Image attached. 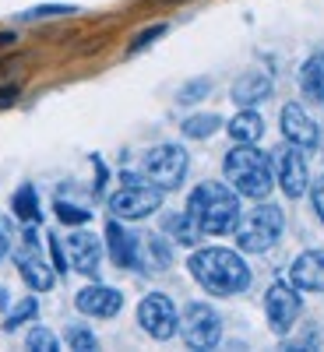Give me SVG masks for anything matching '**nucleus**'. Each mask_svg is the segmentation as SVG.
<instances>
[{
  "label": "nucleus",
  "instance_id": "1",
  "mask_svg": "<svg viewBox=\"0 0 324 352\" xmlns=\"http://www.w3.org/2000/svg\"><path fill=\"white\" fill-rule=\"evenodd\" d=\"M191 275L215 296H237L250 285V268L237 250L226 247H201L191 254Z\"/></svg>",
  "mask_w": 324,
  "mask_h": 352
},
{
  "label": "nucleus",
  "instance_id": "2",
  "mask_svg": "<svg viewBox=\"0 0 324 352\" xmlns=\"http://www.w3.org/2000/svg\"><path fill=\"white\" fill-rule=\"evenodd\" d=\"M222 169H226L229 187L237 190V194H244V197L264 201V197L272 194V187H275L268 155H264L261 148H254V144H247V141H237V148L226 155Z\"/></svg>",
  "mask_w": 324,
  "mask_h": 352
},
{
  "label": "nucleus",
  "instance_id": "3",
  "mask_svg": "<svg viewBox=\"0 0 324 352\" xmlns=\"http://www.w3.org/2000/svg\"><path fill=\"white\" fill-rule=\"evenodd\" d=\"M187 212L194 215L201 232L222 236V232L237 229V222H240V201H237V190H229L226 184H201L191 194V201H187Z\"/></svg>",
  "mask_w": 324,
  "mask_h": 352
},
{
  "label": "nucleus",
  "instance_id": "4",
  "mask_svg": "<svg viewBox=\"0 0 324 352\" xmlns=\"http://www.w3.org/2000/svg\"><path fill=\"white\" fill-rule=\"evenodd\" d=\"M237 247L247 250V254H264L272 250L282 236V208H275V204H257V208H250L240 222H237Z\"/></svg>",
  "mask_w": 324,
  "mask_h": 352
},
{
  "label": "nucleus",
  "instance_id": "5",
  "mask_svg": "<svg viewBox=\"0 0 324 352\" xmlns=\"http://www.w3.org/2000/svg\"><path fill=\"white\" fill-rule=\"evenodd\" d=\"M144 176L159 187V190H176L187 176V152L180 144H159L144 155Z\"/></svg>",
  "mask_w": 324,
  "mask_h": 352
},
{
  "label": "nucleus",
  "instance_id": "6",
  "mask_svg": "<svg viewBox=\"0 0 324 352\" xmlns=\"http://www.w3.org/2000/svg\"><path fill=\"white\" fill-rule=\"evenodd\" d=\"M180 335L187 342V349H215L222 338V317L208 307V303H191L180 317Z\"/></svg>",
  "mask_w": 324,
  "mask_h": 352
},
{
  "label": "nucleus",
  "instance_id": "7",
  "mask_svg": "<svg viewBox=\"0 0 324 352\" xmlns=\"http://www.w3.org/2000/svg\"><path fill=\"white\" fill-rule=\"evenodd\" d=\"M159 204H162V190H159L155 184H138V180H131V184H124L120 190L109 197V212H113V219L134 222V219H149Z\"/></svg>",
  "mask_w": 324,
  "mask_h": 352
},
{
  "label": "nucleus",
  "instance_id": "8",
  "mask_svg": "<svg viewBox=\"0 0 324 352\" xmlns=\"http://www.w3.org/2000/svg\"><path fill=\"white\" fill-rule=\"evenodd\" d=\"M138 324L149 331L152 338L166 342L176 335V328H180V317H176V307L169 296H162V292H152V296H144L138 303Z\"/></svg>",
  "mask_w": 324,
  "mask_h": 352
},
{
  "label": "nucleus",
  "instance_id": "9",
  "mask_svg": "<svg viewBox=\"0 0 324 352\" xmlns=\"http://www.w3.org/2000/svg\"><path fill=\"white\" fill-rule=\"evenodd\" d=\"M264 314H268V324L275 335H285L300 317V292L296 285H285V282H275L264 296Z\"/></svg>",
  "mask_w": 324,
  "mask_h": 352
},
{
  "label": "nucleus",
  "instance_id": "10",
  "mask_svg": "<svg viewBox=\"0 0 324 352\" xmlns=\"http://www.w3.org/2000/svg\"><path fill=\"white\" fill-rule=\"evenodd\" d=\"M25 250H18V272H21V278H25V285L32 289V292H46L50 285H53V268L36 254V232H25Z\"/></svg>",
  "mask_w": 324,
  "mask_h": 352
},
{
  "label": "nucleus",
  "instance_id": "11",
  "mask_svg": "<svg viewBox=\"0 0 324 352\" xmlns=\"http://www.w3.org/2000/svg\"><path fill=\"white\" fill-rule=\"evenodd\" d=\"M74 307L88 317H116L124 310V292H116L109 285H85L74 296Z\"/></svg>",
  "mask_w": 324,
  "mask_h": 352
},
{
  "label": "nucleus",
  "instance_id": "12",
  "mask_svg": "<svg viewBox=\"0 0 324 352\" xmlns=\"http://www.w3.org/2000/svg\"><path fill=\"white\" fill-rule=\"evenodd\" d=\"M282 134L289 144H296V148H317V124L307 116L303 106L296 102H285L282 106Z\"/></svg>",
  "mask_w": 324,
  "mask_h": 352
},
{
  "label": "nucleus",
  "instance_id": "13",
  "mask_svg": "<svg viewBox=\"0 0 324 352\" xmlns=\"http://www.w3.org/2000/svg\"><path fill=\"white\" fill-rule=\"evenodd\" d=\"M289 282L303 292H324V250H303L289 264Z\"/></svg>",
  "mask_w": 324,
  "mask_h": 352
},
{
  "label": "nucleus",
  "instance_id": "14",
  "mask_svg": "<svg viewBox=\"0 0 324 352\" xmlns=\"http://www.w3.org/2000/svg\"><path fill=\"white\" fill-rule=\"evenodd\" d=\"M307 184H310V176H307L303 152H296V144H292V148H285L279 155V187L285 197H303Z\"/></svg>",
  "mask_w": 324,
  "mask_h": 352
},
{
  "label": "nucleus",
  "instance_id": "15",
  "mask_svg": "<svg viewBox=\"0 0 324 352\" xmlns=\"http://www.w3.org/2000/svg\"><path fill=\"white\" fill-rule=\"evenodd\" d=\"M106 243H109V254H113V264H120V268H138L141 264V243L134 232H127L116 219H109L106 226Z\"/></svg>",
  "mask_w": 324,
  "mask_h": 352
},
{
  "label": "nucleus",
  "instance_id": "16",
  "mask_svg": "<svg viewBox=\"0 0 324 352\" xmlns=\"http://www.w3.org/2000/svg\"><path fill=\"white\" fill-rule=\"evenodd\" d=\"M67 254L71 264L85 275H99V264H102V247L92 232H71L67 236Z\"/></svg>",
  "mask_w": 324,
  "mask_h": 352
},
{
  "label": "nucleus",
  "instance_id": "17",
  "mask_svg": "<svg viewBox=\"0 0 324 352\" xmlns=\"http://www.w3.org/2000/svg\"><path fill=\"white\" fill-rule=\"evenodd\" d=\"M272 96V78L264 71H247L233 81V102L244 106V109H254L257 102H264Z\"/></svg>",
  "mask_w": 324,
  "mask_h": 352
},
{
  "label": "nucleus",
  "instance_id": "18",
  "mask_svg": "<svg viewBox=\"0 0 324 352\" xmlns=\"http://www.w3.org/2000/svg\"><path fill=\"white\" fill-rule=\"evenodd\" d=\"M300 88H303V96L310 99H324V53H314L307 56V64L300 67Z\"/></svg>",
  "mask_w": 324,
  "mask_h": 352
},
{
  "label": "nucleus",
  "instance_id": "19",
  "mask_svg": "<svg viewBox=\"0 0 324 352\" xmlns=\"http://www.w3.org/2000/svg\"><path fill=\"white\" fill-rule=\"evenodd\" d=\"M226 127H229V138H233V141H247V144H254V141L264 134V120H261L254 109H240Z\"/></svg>",
  "mask_w": 324,
  "mask_h": 352
},
{
  "label": "nucleus",
  "instance_id": "20",
  "mask_svg": "<svg viewBox=\"0 0 324 352\" xmlns=\"http://www.w3.org/2000/svg\"><path fill=\"white\" fill-rule=\"evenodd\" d=\"M11 208H14V215H18L21 222H32V226H36V222L43 219V212H39V194H36L32 184H21V187L14 190Z\"/></svg>",
  "mask_w": 324,
  "mask_h": 352
},
{
  "label": "nucleus",
  "instance_id": "21",
  "mask_svg": "<svg viewBox=\"0 0 324 352\" xmlns=\"http://www.w3.org/2000/svg\"><path fill=\"white\" fill-rule=\"evenodd\" d=\"M222 127V116H215V113H194V116H187L184 120V134L187 138H212L215 131Z\"/></svg>",
  "mask_w": 324,
  "mask_h": 352
},
{
  "label": "nucleus",
  "instance_id": "22",
  "mask_svg": "<svg viewBox=\"0 0 324 352\" xmlns=\"http://www.w3.org/2000/svg\"><path fill=\"white\" fill-rule=\"evenodd\" d=\"M166 229L173 232V240L176 243H197V236H201V226L194 222V215L191 212H184V215H173L169 222H166Z\"/></svg>",
  "mask_w": 324,
  "mask_h": 352
},
{
  "label": "nucleus",
  "instance_id": "23",
  "mask_svg": "<svg viewBox=\"0 0 324 352\" xmlns=\"http://www.w3.org/2000/svg\"><path fill=\"white\" fill-rule=\"evenodd\" d=\"M36 310H39V303H36L32 296H25V300H21V303L8 314V320H4V331H18L28 317H36Z\"/></svg>",
  "mask_w": 324,
  "mask_h": 352
},
{
  "label": "nucleus",
  "instance_id": "24",
  "mask_svg": "<svg viewBox=\"0 0 324 352\" xmlns=\"http://www.w3.org/2000/svg\"><path fill=\"white\" fill-rule=\"evenodd\" d=\"M56 219H61L64 226H85L88 219H92V212L78 208V204H67V201H56Z\"/></svg>",
  "mask_w": 324,
  "mask_h": 352
},
{
  "label": "nucleus",
  "instance_id": "25",
  "mask_svg": "<svg viewBox=\"0 0 324 352\" xmlns=\"http://www.w3.org/2000/svg\"><path fill=\"white\" fill-rule=\"evenodd\" d=\"M67 349H78V352H92V349H99V342H96V335L88 331V328L74 324V328H67Z\"/></svg>",
  "mask_w": 324,
  "mask_h": 352
},
{
  "label": "nucleus",
  "instance_id": "26",
  "mask_svg": "<svg viewBox=\"0 0 324 352\" xmlns=\"http://www.w3.org/2000/svg\"><path fill=\"white\" fill-rule=\"evenodd\" d=\"M25 345H28V349H36V352H56V349H61V342H56V335H53V331H46V328H36V331H28Z\"/></svg>",
  "mask_w": 324,
  "mask_h": 352
},
{
  "label": "nucleus",
  "instance_id": "27",
  "mask_svg": "<svg viewBox=\"0 0 324 352\" xmlns=\"http://www.w3.org/2000/svg\"><path fill=\"white\" fill-rule=\"evenodd\" d=\"M64 14H74V8H71V4H43V8L25 11V21H39V18H64Z\"/></svg>",
  "mask_w": 324,
  "mask_h": 352
},
{
  "label": "nucleus",
  "instance_id": "28",
  "mask_svg": "<svg viewBox=\"0 0 324 352\" xmlns=\"http://www.w3.org/2000/svg\"><path fill=\"white\" fill-rule=\"evenodd\" d=\"M144 247H149V268H155V272H162L166 268V264H169V247L159 240V236H149V243H144Z\"/></svg>",
  "mask_w": 324,
  "mask_h": 352
},
{
  "label": "nucleus",
  "instance_id": "29",
  "mask_svg": "<svg viewBox=\"0 0 324 352\" xmlns=\"http://www.w3.org/2000/svg\"><path fill=\"white\" fill-rule=\"evenodd\" d=\"M208 88H212V81H208V78H197V81L184 85V88H180V96H176V99H180V102H194V99H204V96H208Z\"/></svg>",
  "mask_w": 324,
  "mask_h": 352
},
{
  "label": "nucleus",
  "instance_id": "30",
  "mask_svg": "<svg viewBox=\"0 0 324 352\" xmlns=\"http://www.w3.org/2000/svg\"><path fill=\"white\" fill-rule=\"evenodd\" d=\"M166 28H169V25H152V28H144V32H138V39L131 43L127 53H138V50H144V46H152L159 36H166Z\"/></svg>",
  "mask_w": 324,
  "mask_h": 352
},
{
  "label": "nucleus",
  "instance_id": "31",
  "mask_svg": "<svg viewBox=\"0 0 324 352\" xmlns=\"http://www.w3.org/2000/svg\"><path fill=\"white\" fill-rule=\"evenodd\" d=\"M50 254H53V268H56V272L64 275V272H67V261H64V247L56 243V236L50 240Z\"/></svg>",
  "mask_w": 324,
  "mask_h": 352
},
{
  "label": "nucleus",
  "instance_id": "32",
  "mask_svg": "<svg viewBox=\"0 0 324 352\" xmlns=\"http://www.w3.org/2000/svg\"><path fill=\"white\" fill-rule=\"evenodd\" d=\"M8 250H11V226L8 219H0V257H8Z\"/></svg>",
  "mask_w": 324,
  "mask_h": 352
},
{
  "label": "nucleus",
  "instance_id": "33",
  "mask_svg": "<svg viewBox=\"0 0 324 352\" xmlns=\"http://www.w3.org/2000/svg\"><path fill=\"white\" fill-rule=\"evenodd\" d=\"M314 208H317V215H321V222H324V176L314 184Z\"/></svg>",
  "mask_w": 324,
  "mask_h": 352
},
{
  "label": "nucleus",
  "instance_id": "34",
  "mask_svg": "<svg viewBox=\"0 0 324 352\" xmlns=\"http://www.w3.org/2000/svg\"><path fill=\"white\" fill-rule=\"evenodd\" d=\"M14 96H18L14 88H0V106H11V102H14Z\"/></svg>",
  "mask_w": 324,
  "mask_h": 352
},
{
  "label": "nucleus",
  "instance_id": "35",
  "mask_svg": "<svg viewBox=\"0 0 324 352\" xmlns=\"http://www.w3.org/2000/svg\"><path fill=\"white\" fill-rule=\"evenodd\" d=\"M0 307H8V289L0 285Z\"/></svg>",
  "mask_w": 324,
  "mask_h": 352
}]
</instances>
